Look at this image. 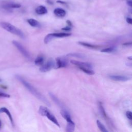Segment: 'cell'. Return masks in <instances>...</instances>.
<instances>
[{
    "label": "cell",
    "instance_id": "30",
    "mask_svg": "<svg viewBox=\"0 0 132 132\" xmlns=\"http://www.w3.org/2000/svg\"><path fill=\"white\" fill-rule=\"evenodd\" d=\"M126 20L127 23H129V24H132V19H131V18L128 17V18H126Z\"/></svg>",
    "mask_w": 132,
    "mask_h": 132
},
{
    "label": "cell",
    "instance_id": "13",
    "mask_svg": "<svg viewBox=\"0 0 132 132\" xmlns=\"http://www.w3.org/2000/svg\"><path fill=\"white\" fill-rule=\"evenodd\" d=\"M60 114L61 116L66 120L67 121H69L72 120L71 117L69 112L65 109H62L60 111Z\"/></svg>",
    "mask_w": 132,
    "mask_h": 132
},
{
    "label": "cell",
    "instance_id": "18",
    "mask_svg": "<svg viewBox=\"0 0 132 132\" xmlns=\"http://www.w3.org/2000/svg\"><path fill=\"white\" fill-rule=\"evenodd\" d=\"M78 43L79 44H80V45H82V46H83L87 47H88V48H90L96 49V48H97L98 47V46H97V45L91 44H90V43H86V42H82V41L78 42Z\"/></svg>",
    "mask_w": 132,
    "mask_h": 132
},
{
    "label": "cell",
    "instance_id": "29",
    "mask_svg": "<svg viewBox=\"0 0 132 132\" xmlns=\"http://www.w3.org/2000/svg\"><path fill=\"white\" fill-rule=\"evenodd\" d=\"M61 29L63 30H65V31H69V30H70L71 29V28L70 26H66L65 27L62 28Z\"/></svg>",
    "mask_w": 132,
    "mask_h": 132
},
{
    "label": "cell",
    "instance_id": "27",
    "mask_svg": "<svg viewBox=\"0 0 132 132\" xmlns=\"http://www.w3.org/2000/svg\"><path fill=\"white\" fill-rule=\"evenodd\" d=\"M126 116L129 120H131V119H132V113H131V111H126Z\"/></svg>",
    "mask_w": 132,
    "mask_h": 132
},
{
    "label": "cell",
    "instance_id": "7",
    "mask_svg": "<svg viewBox=\"0 0 132 132\" xmlns=\"http://www.w3.org/2000/svg\"><path fill=\"white\" fill-rule=\"evenodd\" d=\"M2 7L5 9H11L13 8H19L21 7V5L20 4L14 2H8L5 3Z\"/></svg>",
    "mask_w": 132,
    "mask_h": 132
},
{
    "label": "cell",
    "instance_id": "3",
    "mask_svg": "<svg viewBox=\"0 0 132 132\" xmlns=\"http://www.w3.org/2000/svg\"><path fill=\"white\" fill-rule=\"evenodd\" d=\"M12 43L24 57H25L28 59L30 58V56L29 53L20 43H19L16 41H13Z\"/></svg>",
    "mask_w": 132,
    "mask_h": 132
},
{
    "label": "cell",
    "instance_id": "22",
    "mask_svg": "<svg viewBox=\"0 0 132 132\" xmlns=\"http://www.w3.org/2000/svg\"><path fill=\"white\" fill-rule=\"evenodd\" d=\"M79 69L87 74L93 75L94 74V72L92 70V69H90L88 68H84V67H79Z\"/></svg>",
    "mask_w": 132,
    "mask_h": 132
},
{
    "label": "cell",
    "instance_id": "24",
    "mask_svg": "<svg viewBox=\"0 0 132 132\" xmlns=\"http://www.w3.org/2000/svg\"><path fill=\"white\" fill-rule=\"evenodd\" d=\"M116 50V49L114 47H109L107 48H104L101 51V52L103 53H112L114 52Z\"/></svg>",
    "mask_w": 132,
    "mask_h": 132
},
{
    "label": "cell",
    "instance_id": "33",
    "mask_svg": "<svg viewBox=\"0 0 132 132\" xmlns=\"http://www.w3.org/2000/svg\"><path fill=\"white\" fill-rule=\"evenodd\" d=\"M127 4L130 7H132V2L130 1H128L127 2Z\"/></svg>",
    "mask_w": 132,
    "mask_h": 132
},
{
    "label": "cell",
    "instance_id": "9",
    "mask_svg": "<svg viewBox=\"0 0 132 132\" xmlns=\"http://www.w3.org/2000/svg\"><path fill=\"white\" fill-rule=\"evenodd\" d=\"M45 116H46V117L48 118V120H50L51 121H52L53 123H54V124H55L56 125H57V126H58L59 127H60V125H59V122H58L57 119H56V118H55V117L50 112V111L49 110L46 112V113Z\"/></svg>",
    "mask_w": 132,
    "mask_h": 132
},
{
    "label": "cell",
    "instance_id": "1",
    "mask_svg": "<svg viewBox=\"0 0 132 132\" xmlns=\"http://www.w3.org/2000/svg\"><path fill=\"white\" fill-rule=\"evenodd\" d=\"M15 77L32 95H34L39 100L45 103L46 105L48 106H50V104L48 100L41 93H40L34 87L31 85L28 81H27L26 80H25L23 78H22L21 76L19 75H16Z\"/></svg>",
    "mask_w": 132,
    "mask_h": 132
},
{
    "label": "cell",
    "instance_id": "35",
    "mask_svg": "<svg viewBox=\"0 0 132 132\" xmlns=\"http://www.w3.org/2000/svg\"><path fill=\"white\" fill-rule=\"evenodd\" d=\"M46 2H47V4H50V5H53V2L51 0H46Z\"/></svg>",
    "mask_w": 132,
    "mask_h": 132
},
{
    "label": "cell",
    "instance_id": "25",
    "mask_svg": "<svg viewBox=\"0 0 132 132\" xmlns=\"http://www.w3.org/2000/svg\"><path fill=\"white\" fill-rule=\"evenodd\" d=\"M53 39H54V37H53V36L52 35V33L51 34H49L47 35L45 37V38L44 39V43L47 44L49 42H50Z\"/></svg>",
    "mask_w": 132,
    "mask_h": 132
},
{
    "label": "cell",
    "instance_id": "23",
    "mask_svg": "<svg viewBox=\"0 0 132 132\" xmlns=\"http://www.w3.org/2000/svg\"><path fill=\"white\" fill-rule=\"evenodd\" d=\"M48 110V108L44 107V106H41L39 109V113L40 115L42 116H45L46 112Z\"/></svg>",
    "mask_w": 132,
    "mask_h": 132
},
{
    "label": "cell",
    "instance_id": "8",
    "mask_svg": "<svg viewBox=\"0 0 132 132\" xmlns=\"http://www.w3.org/2000/svg\"><path fill=\"white\" fill-rule=\"evenodd\" d=\"M109 78L111 79L116 81H125L128 80L129 78L123 75H111L109 76Z\"/></svg>",
    "mask_w": 132,
    "mask_h": 132
},
{
    "label": "cell",
    "instance_id": "5",
    "mask_svg": "<svg viewBox=\"0 0 132 132\" xmlns=\"http://www.w3.org/2000/svg\"><path fill=\"white\" fill-rule=\"evenodd\" d=\"M70 62L72 64L77 66L78 68L84 67V68H90V69L92 68V64L89 62H81V61H79L75 60H71L70 61Z\"/></svg>",
    "mask_w": 132,
    "mask_h": 132
},
{
    "label": "cell",
    "instance_id": "6",
    "mask_svg": "<svg viewBox=\"0 0 132 132\" xmlns=\"http://www.w3.org/2000/svg\"><path fill=\"white\" fill-rule=\"evenodd\" d=\"M68 65V62L64 59L57 58L56 59V63L55 64V67H56V69H59L61 68L66 67Z\"/></svg>",
    "mask_w": 132,
    "mask_h": 132
},
{
    "label": "cell",
    "instance_id": "21",
    "mask_svg": "<svg viewBox=\"0 0 132 132\" xmlns=\"http://www.w3.org/2000/svg\"><path fill=\"white\" fill-rule=\"evenodd\" d=\"M96 124L98 127V128L100 129V130L102 132H108V130L106 129L105 126L102 123V122L99 121H96Z\"/></svg>",
    "mask_w": 132,
    "mask_h": 132
},
{
    "label": "cell",
    "instance_id": "26",
    "mask_svg": "<svg viewBox=\"0 0 132 132\" xmlns=\"http://www.w3.org/2000/svg\"><path fill=\"white\" fill-rule=\"evenodd\" d=\"M67 56L79 58H83L85 57L84 54H82L80 53H70V54H68Z\"/></svg>",
    "mask_w": 132,
    "mask_h": 132
},
{
    "label": "cell",
    "instance_id": "11",
    "mask_svg": "<svg viewBox=\"0 0 132 132\" xmlns=\"http://www.w3.org/2000/svg\"><path fill=\"white\" fill-rule=\"evenodd\" d=\"M54 13L56 16L58 17L62 18L65 15L66 12L63 9L60 8H57L54 9Z\"/></svg>",
    "mask_w": 132,
    "mask_h": 132
},
{
    "label": "cell",
    "instance_id": "2",
    "mask_svg": "<svg viewBox=\"0 0 132 132\" xmlns=\"http://www.w3.org/2000/svg\"><path fill=\"white\" fill-rule=\"evenodd\" d=\"M0 26L5 30L19 36L20 38H24L25 37V35L22 30L9 23L2 22L0 23Z\"/></svg>",
    "mask_w": 132,
    "mask_h": 132
},
{
    "label": "cell",
    "instance_id": "36",
    "mask_svg": "<svg viewBox=\"0 0 132 132\" xmlns=\"http://www.w3.org/2000/svg\"><path fill=\"white\" fill-rule=\"evenodd\" d=\"M1 125H2V123H1V121H0V127H1Z\"/></svg>",
    "mask_w": 132,
    "mask_h": 132
},
{
    "label": "cell",
    "instance_id": "31",
    "mask_svg": "<svg viewBox=\"0 0 132 132\" xmlns=\"http://www.w3.org/2000/svg\"><path fill=\"white\" fill-rule=\"evenodd\" d=\"M123 45H124V46H131V42H126V43H123Z\"/></svg>",
    "mask_w": 132,
    "mask_h": 132
},
{
    "label": "cell",
    "instance_id": "4",
    "mask_svg": "<svg viewBox=\"0 0 132 132\" xmlns=\"http://www.w3.org/2000/svg\"><path fill=\"white\" fill-rule=\"evenodd\" d=\"M55 62L53 59L51 58L40 68V71L42 72H46L51 70L53 68L55 67Z\"/></svg>",
    "mask_w": 132,
    "mask_h": 132
},
{
    "label": "cell",
    "instance_id": "20",
    "mask_svg": "<svg viewBox=\"0 0 132 132\" xmlns=\"http://www.w3.org/2000/svg\"><path fill=\"white\" fill-rule=\"evenodd\" d=\"M44 57L42 56H39L35 60V63L37 65H42L44 63Z\"/></svg>",
    "mask_w": 132,
    "mask_h": 132
},
{
    "label": "cell",
    "instance_id": "10",
    "mask_svg": "<svg viewBox=\"0 0 132 132\" xmlns=\"http://www.w3.org/2000/svg\"><path fill=\"white\" fill-rule=\"evenodd\" d=\"M98 107L100 112L101 114L102 115V116L103 117V118H104L105 119L107 120L108 118V116L107 115V113L105 111V110L104 108L102 102H98Z\"/></svg>",
    "mask_w": 132,
    "mask_h": 132
},
{
    "label": "cell",
    "instance_id": "16",
    "mask_svg": "<svg viewBox=\"0 0 132 132\" xmlns=\"http://www.w3.org/2000/svg\"><path fill=\"white\" fill-rule=\"evenodd\" d=\"M27 21L31 26L35 27H40V23L35 19H29L27 20Z\"/></svg>",
    "mask_w": 132,
    "mask_h": 132
},
{
    "label": "cell",
    "instance_id": "28",
    "mask_svg": "<svg viewBox=\"0 0 132 132\" xmlns=\"http://www.w3.org/2000/svg\"><path fill=\"white\" fill-rule=\"evenodd\" d=\"M0 97H9L10 95L7 93H5L3 92H0Z\"/></svg>",
    "mask_w": 132,
    "mask_h": 132
},
{
    "label": "cell",
    "instance_id": "32",
    "mask_svg": "<svg viewBox=\"0 0 132 132\" xmlns=\"http://www.w3.org/2000/svg\"><path fill=\"white\" fill-rule=\"evenodd\" d=\"M57 3H60V4H67L66 2L62 1H60V0L57 1Z\"/></svg>",
    "mask_w": 132,
    "mask_h": 132
},
{
    "label": "cell",
    "instance_id": "17",
    "mask_svg": "<svg viewBox=\"0 0 132 132\" xmlns=\"http://www.w3.org/2000/svg\"><path fill=\"white\" fill-rule=\"evenodd\" d=\"M52 34L54 38L69 37L71 35V33H67V32H58V33H52Z\"/></svg>",
    "mask_w": 132,
    "mask_h": 132
},
{
    "label": "cell",
    "instance_id": "34",
    "mask_svg": "<svg viewBox=\"0 0 132 132\" xmlns=\"http://www.w3.org/2000/svg\"><path fill=\"white\" fill-rule=\"evenodd\" d=\"M67 23L68 25L69 26H72V23H71V22L70 21H69V20H67Z\"/></svg>",
    "mask_w": 132,
    "mask_h": 132
},
{
    "label": "cell",
    "instance_id": "12",
    "mask_svg": "<svg viewBox=\"0 0 132 132\" xmlns=\"http://www.w3.org/2000/svg\"><path fill=\"white\" fill-rule=\"evenodd\" d=\"M35 11L36 13H37L39 15H42V14H46L47 13V10L45 6L42 5L38 6L36 8Z\"/></svg>",
    "mask_w": 132,
    "mask_h": 132
},
{
    "label": "cell",
    "instance_id": "19",
    "mask_svg": "<svg viewBox=\"0 0 132 132\" xmlns=\"http://www.w3.org/2000/svg\"><path fill=\"white\" fill-rule=\"evenodd\" d=\"M49 94H50V96L51 97V98H52V100L57 105H58L59 107H63V105L60 102V101L57 98L56 96H55L54 94H53L52 93H49Z\"/></svg>",
    "mask_w": 132,
    "mask_h": 132
},
{
    "label": "cell",
    "instance_id": "14",
    "mask_svg": "<svg viewBox=\"0 0 132 132\" xmlns=\"http://www.w3.org/2000/svg\"><path fill=\"white\" fill-rule=\"evenodd\" d=\"M0 113H5L9 117L12 125H13V120L11 114L10 113V111H9V110L7 108H6V107H1L0 108Z\"/></svg>",
    "mask_w": 132,
    "mask_h": 132
},
{
    "label": "cell",
    "instance_id": "15",
    "mask_svg": "<svg viewBox=\"0 0 132 132\" xmlns=\"http://www.w3.org/2000/svg\"><path fill=\"white\" fill-rule=\"evenodd\" d=\"M75 129V123L72 121H67V125L66 127V131L68 132H72Z\"/></svg>",
    "mask_w": 132,
    "mask_h": 132
},
{
    "label": "cell",
    "instance_id": "37",
    "mask_svg": "<svg viewBox=\"0 0 132 132\" xmlns=\"http://www.w3.org/2000/svg\"><path fill=\"white\" fill-rule=\"evenodd\" d=\"M0 81H1V80H0Z\"/></svg>",
    "mask_w": 132,
    "mask_h": 132
}]
</instances>
